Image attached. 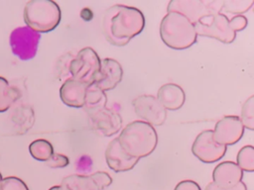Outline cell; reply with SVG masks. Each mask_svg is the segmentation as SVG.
Returning a JSON list of instances; mask_svg holds the SVG:
<instances>
[{"label": "cell", "mask_w": 254, "mask_h": 190, "mask_svg": "<svg viewBox=\"0 0 254 190\" xmlns=\"http://www.w3.org/2000/svg\"><path fill=\"white\" fill-rule=\"evenodd\" d=\"M244 135V127L238 116L228 115L219 119L212 130L213 140L222 145H232L238 142Z\"/></svg>", "instance_id": "cell-12"}, {"label": "cell", "mask_w": 254, "mask_h": 190, "mask_svg": "<svg viewBox=\"0 0 254 190\" xmlns=\"http://www.w3.org/2000/svg\"><path fill=\"white\" fill-rule=\"evenodd\" d=\"M163 43L173 49H186L197 41L194 25L184 15L167 12L160 24Z\"/></svg>", "instance_id": "cell-3"}, {"label": "cell", "mask_w": 254, "mask_h": 190, "mask_svg": "<svg viewBox=\"0 0 254 190\" xmlns=\"http://www.w3.org/2000/svg\"><path fill=\"white\" fill-rule=\"evenodd\" d=\"M243 178V171L233 161H222L212 171V182L220 188L230 189Z\"/></svg>", "instance_id": "cell-15"}, {"label": "cell", "mask_w": 254, "mask_h": 190, "mask_svg": "<svg viewBox=\"0 0 254 190\" xmlns=\"http://www.w3.org/2000/svg\"><path fill=\"white\" fill-rule=\"evenodd\" d=\"M244 129L254 130V96L251 95L242 105L241 116L239 117Z\"/></svg>", "instance_id": "cell-25"}, {"label": "cell", "mask_w": 254, "mask_h": 190, "mask_svg": "<svg viewBox=\"0 0 254 190\" xmlns=\"http://www.w3.org/2000/svg\"><path fill=\"white\" fill-rule=\"evenodd\" d=\"M23 17L31 30L38 34L49 33L59 26L62 12L53 0H31L25 5Z\"/></svg>", "instance_id": "cell-4"}, {"label": "cell", "mask_w": 254, "mask_h": 190, "mask_svg": "<svg viewBox=\"0 0 254 190\" xmlns=\"http://www.w3.org/2000/svg\"><path fill=\"white\" fill-rule=\"evenodd\" d=\"M122 77V65L116 59L107 57L102 59L100 62V70L94 85L106 92L114 89L121 82Z\"/></svg>", "instance_id": "cell-13"}, {"label": "cell", "mask_w": 254, "mask_h": 190, "mask_svg": "<svg viewBox=\"0 0 254 190\" xmlns=\"http://www.w3.org/2000/svg\"><path fill=\"white\" fill-rule=\"evenodd\" d=\"M145 28V16L133 6L115 4L102 17V33L106 41L116 47L126 46Z\"/></svg>", "instance_id": "cell-1"}, {"label": "cell", "mask_w": 254, "mask_h": 190, "mask_svg": "<svg viewBox=\"0 0 254 190\" xmlns=\"http://www.w3.org/2000/svg\"><path fill=\"white\" fill-rule=\"evenodd\" d=\"M105 160L108 167L114 172L131 170L138 163L139 159L126 154L121 148L118 139H113L105 149Z\"/></svg>", "instance_id": "cell-14"}, {"label": "cell", "mask_w": 254, "mask_h": 190, "mask_svg": "<svg viewBox=\"0 0 254 190\" xmlns=\"http://www.w3.org/2000/svg\"><path fill=\"white\" fill-rule=\"evenodd\" d=\"M100 62L99 55L92 48H81L69 62L68 70L71 78L88 86L94 84L100 70Z\"/></svg>", "instance_id": "cell-5"}, {"label": "cell", "mask_w": 254, "mask_h": 190, "mask_svg": "<svg viewBox=\"0 0 254 190\" xmlns=\"http://www.w3.org/2000/svg\"><path fill=\"white\" fill-rule=\"evenodd\" d=\"M254 5L253 0H225L222 2L221 13H230L235 15H243Z\"/></svg>", "instance_id": "cell-24"}, {"label": "cell", "mask_w": 254, "mask_h": 190, "mask_svg": "<svg viewBox=\"0 0 254 190\" xmlns=\"http://www.w3.org/2000/svg\"><path fill=\"white\" fill-rule=\"evenodd\" d=\"M61 184L70 190H100L89 175L71 174L64 177Z\"/></svg>", "instance_id": "cell-21"}, {"label": "cell", "mask_w": 254, "mask_h": 190, "mask_svg": "<svg viewBox=\"0 0 254 190\" xmlns=\"http://www.w3.org/2000/svg\"><path fill=\"white\" fill-rule=\"evenodd\" d=\"M87 115L90 129L101 137L116 135L122 128L123 120L121 115L107 107Z\"/></svg>", "instance_id": "cell-11"}, {"label": "cell", "mask_w": 254, "mask_h": 190, "mask_svg": "<svg viewBox=\"0 0 254 190\" xmlns=\"http://www.w3.org/2000/svg\"><path fill=\"white\" fill-rule=\"evenodd\" d=\"M88 85L73 78L66 79L60 88V97L64 104L72 108L84 106L85 94Z\"/></svg>", "instance_id": "cell-16"}, {"label": "cell", "mask_w": 254, "mask_h": 190, "mask_svg": "<svg viewBox=\"0 0 254 190\" xmlns=\"http://www.w3.org/2000/svg\"><path fill=\"white\" fill-rule=\"evenodd\" d=\"M156 98L167 111H177L184 106L186 94L180 85L166 83L159 88Z\"/></svg>", "instance_id": "cell-17"}, {"label": "cell", "mask_w": 254, "mask_h": 190, "mask_svg": "<svg viewBox=\"0 0 254 190\" xmlns=\"http://www.w3.org/2000/svg\"><path fill=\"white\" fill-rule=\"evenodd\" d=\"M204 190H247V186L245 185L244 182L240 181L236 186H234L230 189H223V188H220L217 185H215L213 182H209L206 185V187L204 188Z\"/></svg>", "instance_id": "cell-31"}, {"label": "cell", "mask_w": 254, "mask_h": 190, "mask_svg": "<svg viewBox=\"0 0 254 190\" xmlns=\"http://www.w3.org/2000/svg\"><path fill=\"white\" fill-rule=\"evenodd\" d=\"M242 171H254V147L253 145H244L240 148L235 162Z\"/></svg>", "instance_id": "cell-23"}, {"label": "cell", "mask_w": 254, "mask_h": 190, "mask_svg": "<svg viewBox=\"0 0 254 190\" xmlns=\"http://www.w3.org/2000/svg\"><path fill=\"white\" fill-rule=\"evenodd\" d=\"M197 36L217 40L223 44H230L236 38V33L229 25V19L224 13H216L205 16L194 24Z\"/></svg>", "instance_id": "cell-6"}, {"label": "cell", "mask_w": 254, "mask_h": 190, "mask_svg": "<svg viewBox=\"0 0 254 190\" xmlns=\"http://www.w3.org/2000/svg\"><path fill=\"white\" fill-rule=\"evenodd\" d=\"M107 96L104 91L99 89L94 84L87 87L84 101V110L87 114L107 107Z\"/></svg>", "instance_id": "cell-19"}, {"label": "cell", "mask_w": 254, "mask_h": 190, "mask_svg": "<svg viewBox=\"0 0 254 190\" xmlns=\"http://www.w3.org/2000/svg\"><path fill=\"white\" fill-rule=\"evenodd\" d=\"M49 190H70L69 188H67L66 186L61 184V185H57V186H53L51 187Z\"/></svg>", "instance_id": "cell-32"}, {"label": "cell", "mask_w": 254, "mask_h": 190, "mask_svg": "<svg viewBox=\"0 0 254 190\" xmlns=\"http://www.w3.org/2000/svg\"><path fill=\"white\" fill-rule=\"evenodd\" d=\"M100 190H104L112 184V177L105 171H96L89 175Z\"/></svg>", "instance_id": "cell-27"}, {"label": "cell", "mask_w": 254, "mask_h": 190, "mask_svg": "<svg viewBox=\"0 0 254 190\" xmlns=\"http://www.w3.org/2000/svg\"><path fill=\"white\" fill-rule=\"evenodd\" d=\"M135 114L153 127L162 126L167 120V110L153 95H139L132 100Z\"/></svg>", "instance_id": "cell-9"}, {"label": "cell", "mask_w": 254, "mask_h": 190, "mask_svg": "<svg viewBox=\"0 0 254 190\" xmlns=\"http://www.w3.org/2000/svg\"><path fill=\"white\" fill-rule=\"evenodd\" d=\"M248 20L244 15H235L229 20L230 28L234 33L240 32L247 27Z\"/></svg>", "instance_id": "cell-29"}, {"label": "cell", "mask_w": 254, "mask_h": 190, "mask_svg": "<svg viewBox=\"0 0 254 190\" xmlns=\"http://www.w3.org/2000/svg\"><path fill=\"white\" fill-rule=\"evenodd\" d=\"M0 190H29V188L22 179L15 176H9L1 180Z\"/></svg>", "instance_id": "cell-26"}, {"label": "cell", "mask_w": 254, "mask_h": 190, "mask_svg": "<svg viewBox=\"0 0 254 190\" xmlns=\"http://www.w3.org/2000/svg\"><path fill=\"white\" fill-rule=\"evenodd\" d=\"M2 179H3V177H2V174L0 173V182H1V180H2Z\"/></svg>", "instance_id": "cell-33"}, {"label": "cell", "mask_w": 254, "mask_h": 190, "mask_svg": "<svg viewBox=\"0 0 254 190\" xmlns=\"http://www.w3.org/2000/svg\"><path fill=\"white\" fill-rule=\"evenodd\" d=\"M29 151L33 158L45 162L49 160L55 152L52 143L45 139H38L33 141L29 145Z\"/></svg>", "instance_id": "cell-22"}, {"label": "cell", "mask_w": 254, "mask_h": 190, "mask_svg": "<svg viewBox=\"0 0 254 190\" xmlns=\"http://www.w3.org/2000/svg\"><path fill=\"white\" fill-rule=\"evenodd\" d=\"M227 146L217 143L212 138V130L199 133L191 145L192 154L204 163H213L221 159L226 153Z\"/></svg>", "instance_id": "cell-10"}, {"label": "cell", "mask_w": 254, "mask_h": 190, "mask_svg": "<svg viewBox=\"0 0 254 190\" xmlns=\"http://www.w3.org/2000/svg\"><path fill=\"white\" fill-rule=\"evenodd\" d=\"M41 36L27 26L14 29L9 37L12 52L21 60L32 59L38 50Z\"/></svg>", "instance_id": "cell-8"}, {"label": "cell", "mask_w": 254, "mask_h": 190, "mask_svg": "<svg viewBox=\"0 0 254 190\" xmlns=\"http://www.w3.org/2000/svg\"><path fill=\"white\" fill-rule=\"evenodd\" d=\"M46 163L51 168H64L68 165L69 159L64 154L54 152L50 159L46 161Z\"/></svg>", "instance_id": "cell-28"}, {"label": "cell", "mask_w": 254, "mask_h": 190, "mask_svg": "<svg viewBox=\"0 0 254 190\" xmlns=\"http://www.w3.org/2000/svg\"><path fill=\"white\" fill-rule=\"evenodd\" d=\"M12 122L15 124L17 134H25L33 127L35 122V114L32 107L20 105L15 108L12 115Z\"/></svg>", "instance_id": "cell-18"}, {"label": "cell", "mask_w": 254, "mask_h": 190, "mask_svg": "<svg viewBox=\"0 0 254 190\" xmlns=\"http://www.w3.org/2000/svg\"><path fill=\"white\" fill-rule=\"evenodd\" d=\"M20 91L0 76V113L7 111L19 99Z\"/></svg>", "instance_id": "cell-20"}, {"label": "cell", "mask_w": 254, "mask_h": 190, "mask_svg": "<svg viewBox=\"0 0 254 190\" xmlns=\"http://www.w3.org/2000/svg\"><path fill=\"white\" fill-rule=\"evenodd\" d=\"M117 139L123 151L138 159L150 155L158 144L155 128L141 120L127 124Z\"/></svg>", "instance_id": "cell-2"}, {"label": "cell", "mask_w": 254, "mask_h": 190, "mask_svg": "<svg viewBox=\"0 0 254 190\" xmlns=\"http://www.w3.org/2000/svg\"><path fill=\"white\" fill-rule=\"evenodd\" d=\"M174 190H201L198 183H196L193 180H183L179 182Z\"/></svg>", "instance_id": "cell-30"}, {"label": "cell", "mask_w": 254, "mask_h": 190, "mask_svg": "<svg viewBox=\"0 0 254 190\" xmlns=\"http://www.w3.org/2000/svg\"><path fill=\"white\" fill-rule=\"evenodd\" d=\"M223 1L172 0L168 4V12H177L187 17L193 25L201 18L221 13Z\"/></svg>", "instance_id": "cell-7"}]
</instances>
